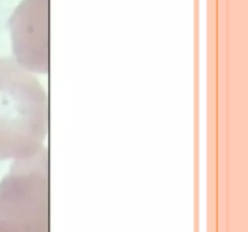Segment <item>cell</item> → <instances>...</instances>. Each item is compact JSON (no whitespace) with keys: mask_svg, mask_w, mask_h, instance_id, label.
<instances>
[{"mask_svg":"<svg viewBox=\"0 0 248 232\" xmlns=\"http://www.w3.org/2000/svg\"><path fill=\"white\" fill-rule=\"evenodd\" d=\"M47 94L16 60L0 56V160H23L44 149Z\"/></svg>","mask_w":248,"mask_h":232,"instance_id":"6da1fadb","label":"cell"},{"mask_svg":"<svg viewBox=\"0 0 248 232\" xmlns=\"http://www.w3.org/2000/svg\"><path fill=\"white\" fill-rule=\"evenodd\" d=\"M48 152L17 160L0 181V232H50Z\"/></svg>","mask_w":248,"mask_h":232,"instance_id":"7a4b0ae2","label":"cell"},{"mask_svg":"<svg viewBox=\"0 0 248 232\" xmlns=\"http://www.w3.org/2000/svg\"><path fill=\"white\" fill-rule=\"evenodd\" d=\"M16 62L29 72H48V0H23L10 19Z\"/></svg>","mask_w":248,"mask_h":232,"instance_id":"3957f363","label":"cell"}]
</instances>
